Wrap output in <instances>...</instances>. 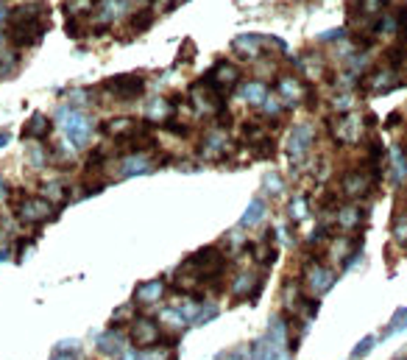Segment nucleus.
<instances>
[{"instance_id":"1","label":"nucleus","mask_w":407,"mask_h":360,"mask_svg":"<svg viewBox=\"0 0 407 360\" xmlns=\"http://www.w3.org/2000/svg\"><path fill=\"white\" fill-rule=\"evenodd\" d=\"M9 39L17 48L37 45L48 31V15L42 6H20L9 15Z\"/></svg>"},{"instance_id":"2","label":"nucleus","mask_w":407,"mask_h":360,"mask_svg":"<svg viewBox=\"0 0 407 360\" xmlns=\"http://www.w3.org/2000/svg\"><path fill=\"white\" fill-rule=\"evenodd\" d=\"M14 212H17L20 224H26V227H39V224L50 221L53 215H56L53 212V204L45 196H31V193H17Z\"/></svg>"},{"instance_id":"3","label":"nucleus","mask_w":407,"mask_h":360,"mask_svg":"<svg viewBox=\"0 0 407 360\" xmlns=\"http://www.w3.org/2000/svg\"><path fill=\"white\" fill-rule=\"evenodd\" d=\"M101 90L109 93L115 101H137L146 93V76H140V73H123V76L106 79Z\"/></svg>"},{"instance_id":"4","label":"nucleus","mask_w":407,"mask_h":360,"mask_svg":"<svg viewBox=\"0 0 407 360\" xmlns=\"http://www.w3.org/2000/svg\"><path fill=\"white\" fill-rule=\"evenodd\" d=\"M335 279H337L335 268H329V265L321 263V260H312V263L304 268L301 285H304V291L310 294V299H318V296H324L329 287L335 285Z\"/></svg>"},{"instance_id":"5","label":"nucleus","mask_w":407,"mask_h":360,"mask_svg":"<svg viewBox=\"0 0 407 360\" xmlns=\"http://www.w3.org/2000/svg\"><path fill=\"white\" fill-rule=\"evenodd\" d=\"M312 140H315L312 126L299 123V126L290 129V134H288V160H290V165L301 168L307 162V157L312 151Z\"/></svg>"},{"instance_id":"6","label":"nucleus","mask_w":407,"mask_h":360,"mask_svg":"<svg viewBox=\"0 0 407 360\" xmlns=\"http://www.w3.org/2000/svg\"><path fill=\"white\" fill-rule=\"evenodd\" d=\"M240 76H243V73H240V67H237V64H232V61L221 59L218 64H212V67H210V73L204 76V82H207L210 87H215V90L226 98V95H229L237 84H240Z\"/></svg>"},{"instance_id":"7","label":"nucleus","mask_w":407,"mask_h":360,"mask_svg":"<svg viewBox=\"0 0 407 360\" xmlns=\"http://www.w3.org/2000/svg\"><path fill=\"white\" fill-rule=\"evenodd\" d=\"M61 126H64V134H67V140L73 142V149H84L87 142H90V137H92V120L87 117V115H81V112H76V109H61Z\"/></svg>"},{"instance_id":"8","label":"nucleus","mask_w":407,"mask_h":360,"mask_svg":"<svg viewBox=\"0 0 407 360\" xmlns=\"http://www.w3.org/2000/svg\"><path fill=\"white\" fill-rule=\"evenodd\" d=\"M162 341V324L148 319V316H137L131 321V343L134 349H151L159 346Z\"/></svg>"},{"instance_id":"9","label":"nucleus","mask_w":407,"mask_h":360,"mask_svg":"<svg viewBox=\"0 0 407 360\" xmlns=\"http://www.w3.org/2000/svg\"><path fill=\"white\" fill-rule=\"evenodd\" d=\"M374 184H377V182H374V176L368 173V168H352V171H346V173L341 176V193H344L346 198H352V201L366 198V196L371 193Z\"/></svg>"},{"instance_id":"10","label":"nucleus","mask_w":407,"mask_h":360,"mask_svg":"<svg viewBox=\"0 0 407 360\" xmlns=\"http://www.w3.org/2000/svg\"><path fill=\"white\" fill-rule=\"evenodd\" d=\"M385 6H388V0H352L349 17H352V23L360 20V26H366L368 31H377V23L385 15Z\"/></svg>"},{"instance_id":"11","label":"nucleus","mask_w":407,"mask_h":360,"mask_svg":"<svg viewBox=\"0 0 407 360\" xmlns=\"http://www.w3.org/2000/svg\"><path fill=\"white\" fill-rule=\"evenodd\" d=\"M360 134H363V120L352 112H344L332 117V137L341 142V146H355L360 142Z\"/></svg>"},{"instance_id":"12","label":"nucleus","mask_w":407,"mask_h":360,"mask_svg":"<svg viewBox=\"0 0 407 360\" xmlns=\"http://www.w3.org/2000/svg\"><path fill=\"white\" fill-rule=\"evenodd\" d=\"M248 354H251V360H290V346L265 332L262 338H257L248 346Z\"/></svg>"},{"instance_id":"13","label":"nucleus","mask_w":407,"mask_h":360,"mask_svg":"<svg viewBox=\"0 0 407 360\" xmlns=\"http://www.w3.org/2000/svg\"><path fill=\"white\" fill-rule=\"evenodd\" d=\"M401 84V79H399V70H393V67H385V70H374V73H368L366 79H363V93L366 95H385V93H390V90H396Z\"/></svg>"},{"instance_id":"14","label":"nucleus","mask_w":407,"mask_h":360,"mask_svg":"<svg viewBox=\"0 0 407 360\" xmlns=\"http://www.w3.org/2000/svg\"><path fill=\"white\" fill-rule=\"evenodd\" d=\"M198 151H201L204 160H210V162L224 160L226 151H229V137H226V131H221V129L207 131V134H204V140H201V149H198Z\"/></svg>"},{"instance_id":"15","label":"nucleus","mask_w":407,"mask_h":360,"mask_svg":"<svg viewBox=\"0 0 407 360\" xmlns=\"http://www.w3.org/2000/svg\"><path fill=\"white\" fill-rule=\"evenodd\" d=\"M165 296V282L162 279H146L134 287V305H157Z\"/></svg>"},{"instance_id":"16","label":"nucleus","mask_w":407,"mask_h":360,"mask_svg":"<svg viewBox=\"0 0 407 360\" xmlns=\"http://www.w3.org/2000/svg\"><path fill=\"white\" fill-rule=\"evenodd\" d=\"M154 171V162L146 157V154H128L120 160L117 165V176L128 179V176H143V173H151Z\"/></svg>"},{"instance_id":"17","label":"nucleus","mask_w":407,"mask_h":360,"mask_svg":"<svg viewBox=\"0 0 407 360\" xmlns=\"http://www.w3.org/2000/svg\"><path fill=\"white\" fill-rule=\"evenodd\" d=\"M268 42V37H259V34H240L232 39V50L246 56V59H257L262 53V45Z\"/></svg>"},{"instance_id":"18","label":"nucleus","mask_w":407,"mask_h":360,"mask_svg":"<svg viewBox=\"0 0 407 360\" xmlns=\"http://www.w3.org/2000/svg\"><path fill=\"white\" fill-rule=\"evenodd\" d=\"M123 12H126V0H98L95 3V23L109 26L117 17H123Z\"/></svg>"},{"instance_id":"19","label":"nucleus","mask_w":407,"mask_h":360,"mask_svg":"<svg viewBox=\"0 0 407 360\" xmlns=\"http://www.w3.org/2000/svg\"><path fill=\"white\" fill-rule=\"evenodd\" d=\"M259 287H262V276H257V274H240L237 279H235V287H232V294H235V299H257V294H259Z\"/></svg>"},{"instance_id":"20","label":"nucleus","mask_w":407,"mask_h":360,"mask_svg":"<svg viewBox=\"0 0 407 360\" xmlns=\"http://www.w3.org/2000/svg\"><path fill=\"white\" fill-rule=\"evenodd\" d=\"M48 134H50V117H45L42 112H34L31 120L23 126V140L42 142V140H48Z\"/></svg>"},{"instance_id":"21","label":"nucleus","mask_w":407,"mask_h":360,"mask_svg":"<svg viewBox=\"0 0 407 360\" xmlns=\"http://www.w3.org/2000/svg\"><path fill=\"white\" fill-rule=\"evenodd\" d=\"M95 341H98V352H101V354H109V357H120L123 349H126V346H123V335H120L115 327L106 330V332H98Z\"/></svg>"},{"instance_id":"22","label":"nucleus","mask_w":407,"mask_h":360,"mask_svg":"<svg viewBox=\"0 0 407 360\" xmlns=\"http://www.w3.org/2000/svg\"><path fill=\"white\" fill-rule=\"evenodd\" d=\"M134 126H137V120H134V117H109L101 126V131L109 134V137H115V140H128L131 131H134Z\"/></svg>"},{"instance_id":"23","label":"nucleus","mask_w":407,"mask_h":360,"mask_svg":"<svg viewBox=\"0 0 407 360\" xmlns=\"http://www.w3.org/2000/svg\"><path fill=\"white\" fill-rule=\"evenodd\" d=\"M248 249H251V254L259 265H274L277 263V246H274V238L270 235H265L259 243H248Z\"/></svg>"},{"instance_id":"24","label":"nucleus","mask_w":407,"mask_h":360,"mask_svg":"<svg viewBox=\"0 0 407 360\" xmlns=\"http://www.w3.org/2000/svg\"><path fill=\"white\" fill-rule=\"evenodd\" d=\"M265 198L262 196H257V198H251L248 201V207H246V212L240 215V221H237V227L240 229H246V227H254V224H259L262 218H265Z\"/></svg>"},{"instance_id":"25","label":"nucleus","mask_w":407,"mask_h":360,"mask_svg":"<svg viewBox=\"0 0 407 360\" xmlns=\"http://www.w3.org/2000/svg\"><path fill=\"white\" fill-rule=\"evenodd\" d=\"M360 218H363L360 207H341V209L335 212V224L341 227L344 232H349V229H357V227H360Z\"/></svg>"},{"instance_id":"26","label":"nucleus","mask_w":407,"mask_h":360,"mask_svg":"<svg viewBox=\"0 0 407 360\" xmlns=\"http://www.w3.org/2000/svg\"><path fill=\"white\" fill-rule=\"evenodd\" d=\"M50 360H81V343H79L76 338H70V341H59V343L53 346Z\"/></svg>"},{"instance_id":"27","label":"nucleus","mask_w":407,"mask_h":360,"mask_svg":"<svg viewBox=\"0 0 407 360\" xmlns=\"http://www.w3.org/2000/svg\"><path fill=\"white\" fill-rule=\"evenodd\" d=\"M134 360H176V352L173 346H151V349H134L131 352Z\"/></svg>"},{"instance_id":"28","label":"nucleus","mask_w":407,"mask_h":360,"mask_svg":"<svg viewBox=\"0 0 407 360\" xmlns=\"http://www.w3.org/2000/svg\"><path fill=\"white\" fill-rule=\"evenodd\" d=\"M277 87H279V95L288 98V101H299V98L304 95V84H301L296 76H282Z\"/></svg>"},{"instance_id":"29","label":"nucleus","mask_w":407,"mask_h":360,"mask_svg":"<svg viewBox=\"0 0 407 360\" xmlns=\"http://www.w3.org/2000/svg\"><path fill=\"white\" fill-rule=\"evenodd\" d=\"M240 95H243V101H246V104H254V106H259V104L268 98V87H265L262 82H248V84H243Z\"/></svg>"},{"instance_id":"30","label":"nucleus","mask_w":407,"mask_h":360,"mask_svg":"<svg viewBox=\"0 0 407 360\" xmlns=\"http://www.w3.org/2000/svg\"><path fill=\"white\" fill-rule=\"evenodd\" d=\"M42 196L56 207H61V204H67V201H70V193H67L64 190V184H59V182H50V184H45V190H42Z\"/></svg>"},{"instance_id":"31","label":"nucleus","mask_w":407,"mask_h":360,"mask_svg":"<svg viewBox=\"0 0 407 360\" xmlns=\"http://www.w3.org/2000/svg\"><path fill=\"white\" fill-rule=\"evenodd\" d=\"M407 176V154L404 149H393V182L401 184Z\"/></svg>"},{"instance_id":"32","label":"nucleus","mask_w":407,"mask_h":360,"mask_svg":"<svg viewBox=\"0 0 407 360\" xmlns=\"http://www.w3.org/2000/svg\"><path fill=\"white\" fill-rule=\"evenodd\" d=\"M151 26H154V12H151V9H140L137 15L131 17V31H137V34L148 31Z\"/></svg>"},{"instance_id":"33","label":"nucleus","mask_w":407,"mask_h":360,"mask_svg":"<svg viewBox=\"0 0 407 360\" xmlns=\"http://www.w3.org/2000/svg\"><path fill=\"white\" fill-rule=\"evenodd\" d=\"M393 240L401 243V246H407V212L404 215L401 212L393 215Z\"/></svg>"},{"instance_id":"34","label":"nucleus","mask_w":407,"mask_h":360,"mask_svg":"<svg viewBox=\"0 0 407 360\" xmlns=\"http://www.w3.org/2000/svg\"><path fill=\"white\" fill-rule=\"evenodd\" d=\"M17 70V53H12V50H0V79H6V76H12Z\"/></svg>"},{"instance_id":"35","label":"nucleus","mask_w":407,"mask_h":360,"mask_svg":"<svg viewBox=\"0 0 407 360\" xmlns=\"http://www.w3.org/2000/svg\"><path fill=\"white\" fill-rule=\"evenodd\" d=\"M215 316H218V305L207 302L204 307H198V310L192 313V324H210V321H212Z\"/></svg>"},{"instance_id":"36","label":"nucleus","mask_w":407,"mask_h":360,"mask_svg":"<svg viewBox=\"0 0 407 360\" xmlns=\"http://www.w3.org/2000/svg\"><path fill=\"white\" fill-rule=\"evenodd\" d=\"M134 302H128V305H123V307H117L115 313H112V327H117V324H128V321H134L137 316H134Z\"/></svg>"},{"instance_id":"37","label":"nucleus","mask_w":407,"mask_h":360,"mask_svg":"<svg viewBox=\"0 0 407 360\" xmlns=\"http://www.w3.org/2000/svg\"><path fill=\"white\" fill-rule=\"evenodd\" d=\"M374 343H377V338L374 335H366L355 349H352V360H360V357H366L371 349H374Z\"/></svg>"},{"instance_id":"38","label":"nucleus","mask_w":407,"mask_h":360,"mask_svg":"<svg viewBox=\"0 0 407 360\" xmlns=\"http://www.w3.org/2000/svg\"><path fill=\"white\" fill-rule=\"evenodd\" d=\"M407 327V307H401V310H396V316H393V321H390V327L385 330V335H393V332H399V330H404Z\"/></svg>"},{"instance_id":"39","label":"nucleus","mask_w":407,"mask_h":360,"mask_svg":"<svg viewBox=\"0 0 407 360\" xmlns=\"http://www.w3.org/2000/svg\"><path fill=\"white\" fill-rule=\"evenodd\" d=\"M265 184H268V190H274V193L282 190V179H279L277 173H268V176H265Z\"/></svg>"},{"instance_id":"40","label":"nucleus","mask_w":407,"mask_h":360,"mask_svg":"<svg viewBox=\"0 0 407 360\" xmlns=\"http://www.w3.org/2000/svg\"><path fill=\"white\" fill-rule=\"evenodd\" d=\"M9 20V9H6V3L0 0V23H6Z\"/></svg>"},{"instance_id":"41","label":"nucleus","mask_w":407,"mask_h":360,"mask_svg":"<svg viewBox=\"0 0 407 360\" xmlns=\"http://www.w3.org/2000/svg\"><path fill=\"white\" fill-rule=\"evenodd\" d=\"M9 146V131H0V149Z\"/></svg>"},{"instance_id":"42","label":"nucleus","mask_w":407,"mask_h":360,"mask_svg":"<svg viewBox=\"0 0 407 360\" xmlns=\"http://www.w3.org/2000/svg\"><path fill=\"white\" fill-rule=\"evenodd\" d=\"M9 190H6V182H3V176H0V198H3Z\"/></svg>"},{"instance_id":"43","label":"nucleus","mask_w":407,"mask_h":360,"mask_svg":"<svg viewBox=\"0 0 407 360\" xmlns=\"http://www.w3.org/2000/svg\"><path fill=\"white\" fill-rule=\"evenodd\" d=\"M176 3H179V0H170V6H176Z\"/></svg>"},{"instance_id":"44","label":"nucleus","mask_w":407,"mask_h":360,"mask_svg":"<svg viewBox=\"0 0 407 360\" xmlns=\"http://www.w3.org/2000/svg\"><path fill=\"white\" fill-rule=\"evenodd\" d=\"M404 207H407V193H404Z\"/></svg>"},{"instance_id":"45","label":"nucleus","mask_w":407,"mask_h":360,"mask_svg":"<svg viewBox=\"0 0 407 360\" xmlns=\"http://www.w3.org/2000/svg\"><path fill=\"white\" fill-rule=\"evenodd\" d=\"M0 42H3V37H0Z\"/></svg>"},{"instance_id":"46","label":"nucleus","mask_w":407,"mask_h":360,"mask_svg":"<svg viewBox=\"0 0 407 360\" xmlns=\"http://www.w3.org/2000/svg\"><path fill=\"white\" fill-rule=\"evenodd\" d=\"M404 360H407V357H404Z\"/></svg>"}]
</instances>
